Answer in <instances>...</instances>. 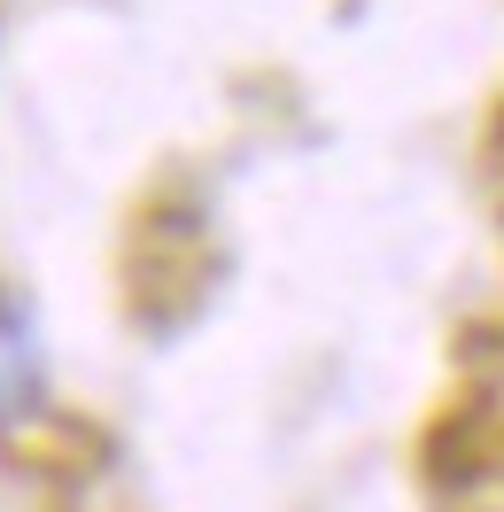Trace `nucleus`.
Returning a JSON list of instances; mask_svg holds the SVG:
<instances>
[{"instance_id": "obj_1", "label": "nucleus", "mask_w": 504, "mask_h": 512, "mask_svg": "<svg viewBox=\"0 0 504 512\" xmlns=\"http://www.w3.org/2000/svg\"><path fill=\"white\" fill-rule=\"evenodd\" d=\"M24 381V350H16V334H8V319H0V396Z\"/></svg>"}]
</instances>
